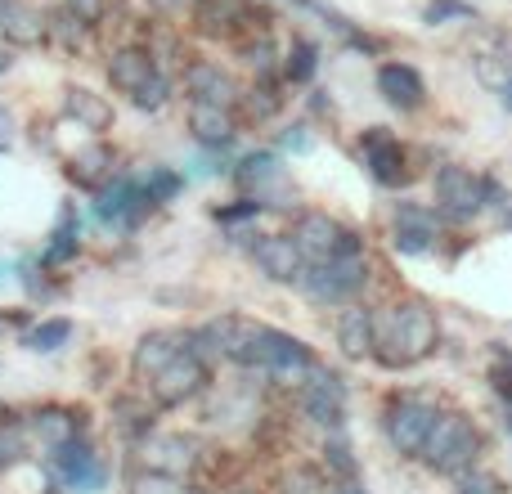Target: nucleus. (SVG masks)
<instances>
[{
  "mask_svg": "<svg viewBox=\"0 0 512 494\" xmlns=\"http://www.w3.org/2000/svg\"><path fill=\"white\" fill-rule=\"evenodd\" d=\"M274 108H279V95H274L270 86H265V90H252V99H248V113H252V117H270Z\"/></svg>",
  "mask_w": 512,
  "mask_h": 494,
  "instance_id": "obj_41",
  "label": "nucleus"
},
{
  "mask_svg": "<svg viewBox=\"0 0 512 494\" xmlns=\"http://www.w3.org/2000/svg\"><path fill=\"white\" fill-rule=\"evenodd\" d=\"M337 346L346 360H369L378 346V315L369 306H346L337 315Z\"/></svg>",
  "mask_w": 512,
  "mask_h": 494,
  "instance_id": "obj_16",
  "label": "nucleus"
},
{
  "mask_svg": "<svg viewBox=\"0 0 512 494\" xmlns=\"http://www.w3.org/2000/svg\"><path fill=\"white\" fill-rule=\"evenodd\" d=\"M333 494H369V486H360V481H337Z\"/></svg>",
  "mask_w": 512,
  "mask_h": 494,
  "instance_id": "obj_44",
  "label": "nucleus"
},
{
  "mask_svg": "<svg viewBox=\"0 0 512 494\" xmlns=\"http://www.w3.org/2000/svg\"><path fill=\"white\" fill-rule=\"evenodd\" d=\"M9 135H14V117H9V108L0 104V144H5Z\"/></svg>",
  "mask_w": 512,
  "mask_h": 494,
  "instance_id": "obj_43",
  "label": "nucleus"
},
{
  "mask_svg": "<svg viewBox=\"0 0 512 494\" xmlns=\"http://www.w3.org/2000/svg\"><path fill=\"white\" fill-rule=\"evenodd\" d=\"M126 494H194V486H189L185 477H167V472H131L126 477Z\"/></svg>",
  "mask_w": 512,
  "mask_h": 494,
  "instance_id": "obj_27",
  "label": "nucleus"
},
{
  "mask_svg": "<svg viewBox=\"0 0 512 494\" xmlns=\"http://www.w3.org/2000/svg\"><path fill=\"white\" fill-rule=\"evenodd\" d=\"M364 167H369V176L378 180V185H400V180L409 176L405 149H400V140L387 135L382 126H373V131L364 135Z\"/></svg>",
  "mask_w": 512,
  "mask_h": 494,
  "instance_id": "obj_15",
  "label": "nucleus"
},
{
  "mask_svg": "<svg viewBox=\"0 0 512 494\" xmlns=\"http://www.w3.org/2000/svg\"><path fill=\"white\" fill-rule=\"evenodd\" d=\"M68 176L77 180V185H108V176H113V153L104 149V144H90V149H81L77 158H72Z\"/></svg>",
  "mask_w": 512,
  "mask_h": 494,
  "instance_id": "obj_25",
  "label": "nucleus"
},
{
  "mask_svg": "<svg viewBox=\"0 0 512 494\" xmlns=\"http://www.w3.org/2000/svg\"><path fill=\"white\" fill-rule=\"evenodd\" d=\"M185 81H189L194 104H216V108H234V104H239V86H234V77H230V72H221L216 63H189Z\"/></svg>",
  "mask_w": 512,
  "mask_h": 494,
  "instance_id": "obj_20",
  "label": "nucleus"
},
{
  "mask_svg": "<svg viewBox=\"0 0 512 494\" xmlns=\"http://www.w3.org/2000/svg\"><path fill=\"white\" fill-rule=\"evenodd\" d=\"M328 468H333L342 481H355V459L346 445H328Z\"/></svg>",
  "mask_w": 512,
  "mask_h": 494,
  "instance_id": "obj_40",
  "label": "nucleus"
},
{
  "mask_svg": "<svg viewBox=\"0 0 512 494\" xmlns=\"http://www.w3.org/2000/svg\"><path fill=\"white\" fill-rule=\"evenodd\" d=\"M283 72H288V81H310V77H315V45H306V41L292 45Z\"/></svg>",
  "mask_w": 512,
  "mask_h": 494,
  "instance_id": "obj_34",
  "label": "nucleus"
},
{
  "mask_svg": "<svg viewBox=\"0 0 512 494\" xmlns=\"http://www.w3.org/2000/svg\"><path fill=\"white\" fill-rule=\"evenodd\" d=\"M436 207L450 221H472V216H481V207H490L486 180L472 176L468 167H441L436 171Z\"/></svg>",
  "mask_w": 512,
  "mask_h": 494,
  "instance_id": "obj_8",
  "label": "nucleus"
},
{
  "mask_svg": "<svg viewBox=\"0 0 512 494\" xmlns=\"http://www.w3.org/2000/svg\"><path fill=\"white\" fill-rule=\"evenodd\" d=\"M301 405L315 418L319 427H342L346 423V387L337 373L315 369L306 382H301Z\"/></svg>",
  "mask_w": 512,
  "mask_h": 494,
  "instance_id": "obj_11",
  "label": "nucleus"
},
{
  "mask_svg": "<svg viewBox=\"0 0 512 494\" xmlns=\"http://www.w3.org/2000/svg\"><path fill=\"white\" fill-rule=\"evenodd\" d=\"M189 131L207 149H230L234 144V108L216 104H189Z\"/></svg>",
  "mask_w": 512,
  "mask_h": 494,
  "instance_id": "obj_21",
  "label": "nucleus"
},
{
  "mask_svg": "<svg viewBox=\"0 0 512 494\" xmlns=\"http://www.w3.org/2000/svg\"><path fill=\"white\" fill-rule=\"evenodd\" d=\"M72 252H77V221H72V212H63L59 230L50 234V247H45V261H68Z\"/></svg>",
  "mask_w": 512,
  "mask_h": 494,
  "instance_id": "obj_31",
  "label": "nucleus"
},
{
  "mask_svg": "<svg viewBox=\"0 0 512 494\" xmlns=\"http://www.w3.org/2000/svg\"><path fill=\"white\" fill-rule=\"evenodd\" d=\"M477 454H481V432H477V423H472V418L436 414L432 436H427V445H423V454H418V459H423L432 472L463 477V472H472Z\"/></svg>",
  "mask_w": 512,
  "mask_h": 494,
  "instance_id": "obj_3",
  "label": "nucleus"
},
{
  "mask_svg": "<svg viewBox=\"0 0 512 494\" xmlns=\"http://www.w3.org/2000/svg\"><path fill=\"white\" fill-rule=\"evenodd\" d=\"M274 176H279V162H274L270 153H252L239 171V180H248V185H265V180H274Z\"/></svg>",
  "mask_w": 512,
  "mask_h": 494,
  "instance_id": "obj_36",
  "label": "nucleus"
},
{
  "mask_svg": "<svg viewBox=\"0 0 512 494\" xmlns=\"http://www.w3.org/2000/svg\"><path fill=\"white\" fill-rule=\"evenodd\" d=\"M72 9H77L86 23H99V14H104V0H68Z\"/></svg>",
  "mask_w": 512,
  "mask_h": 494,
  "instance_id": "obj_42",
  "label": "nucleus"
},
{
  "mask_svg": "<svg viewBox=\"0 0 512 494\" xmlns=\"http://www.w3.org/2000/svg\"><path fill=\"white\" fill-rule=\"evenodd\" d=\"M234 364H243V369H252V373H265V378H274V382H306L310 373L319 369L310 346L301 342V337L252 324V319H248V328H243V342H239Z\"/></svg>",
  "mask_w": 512,
  "mask_h": 494,
  "instance_id": "obj_2",
  "label": "nucleus"
},
{
  "mask_svg": "<svg viewBox=\"0 0 512 494\" xmlns=\"http://www.w3.org/2000/svg\"><path fill=\"white\" fill-rule=\"evenodd\" d=\"M180 185H185V180H180L176 171H167V167H149V180H144V194H149L153 203H171V198L180 194Z\"/></svg>",
  "mask_w": 512,
  "mask_h": 494,
  "instance_id": "obj_33",
  "label": "nucleus"
},
{
  "mask_svg": "<svg viewBox=\"0 0 512 494\" xmlns=\"http://www.w3.org/2000/svg\"><path fill=\"white\" fill-rule=\"evenodd\" d=\"M140 459L149 472H167V477H189L198 468V445L189 436L162 432V436H144L140 441Z\"/></svg>",
  "mask_w": 512,
  "mask_h": 494,
  "instance_id": "obj_10",
  "label": "nucleus"
},
{
  "mask_svg": "<svg viewBox=\"0 0 512 494\" xmlns=\"http://www.w3.org/2000/svg\"><path fill=\"white\" fill-rule=\"evenodd\" d=\"M68 113L77 117L86 131H104V126L113 122V108L99 95H90V90H68Z\"/></svg>",
  "mask_w": 512,
  "mask_h": 494,
  "instance_id": "obj_26",
  "label": "nucleus"
},
{
  "mask_svg": "<svg viewBox=\"0 0 512 494\" xmlns=\"http://www.w3.org/2000/svg\"><path fill=\"white\" fill-rule=\"evenodd\" d=\"M427 23H477V14H472V5H463V0H432V5L423 9Z\"/></svg>",
  "mask_w": 512,
  "mask_h": 494,
  "instance_id": "obj_32",
  "label": "nucleus"
},
{
  "mask_svg": "<svg viewBox=\"0 0 512 494\" xmlns=\"http://www.w3.org/2000/svg\"><path fill=\"white\" fill-rule=\"evenodd\" d=\"M5 5H9V0H0V9H5Z\"/></svg>",
  "mask_w": 512,
  "mask_h": 494,
  "instance_id": "obj_46",
  "label": "nucleus"
},
{
  "mask_svg": "<svg viewBox=\"0 0 512 494\" xmlns=\"http://www.w3.org/2000/svg\"><path fill=\"white\" fill-rule=\"evenodd\" d=\"M364 279H369V261H364V252H360V256H346V261L310 265L301 288H306L310 301H319V306H342V301H351L355 292L364 288Z\"/></svg>",
  "mask_w": 512,
  "mask_h": 494,
  "instance_id": "obj_6",
  "label": "nucleus"
},
{
  "mask_svg": "<svg viewBox=\"0 0 512 494\" xmlns=\"http://www.w3.org/2000/svg\"><path fill=\"white\" fill-rule=\"evenodd\" d=\"M167 90H171V86H167V77H162V72H158V77H153L149 86H144L140 95L131 99V104H135V108H144V113H158V108L167 104Z\"/></svg>",
  "mask_w": 512,
  "mask_h": 494,
  "instance_id": "obj_37",
  "label": "nucleus"
},
{
  "mask_svg": "<svg viewBox=\"0 0 512 494\" xmlns=\"http://www.w3.org/2000/svg\"><path fill=\"white\" fill-rule=\"evenodd\" d=\"M436 342H441V328H436L432 310L423 301H400V306L378 315L373 360L387 364V369H414L418 360H427L436 351Z\"/></svg>",
  "mask_w": 512,
  "mask_h": 494,
  "instance_id": "obj_1",
  "label": "nucleus"
},
{
  "mask_svg": "<svg viewBox=\"0 0 512 494\" xmlns=\"http://www.w3.org/2000/svg\"><path fill=\"white\" fill-rule=\"evenodd\" d=\"M180 351H189V333H180V328H153V333H144L140 346H135V355H131L135 382H144V387H149V382L158 378V373L167 369Z\"/></svg>",
  "mask_w": 512,
  "mask_h": 494,
  "instance_id": "obj_9",
  "label": "nucleus"
},
{
  "mask_svg": "<svg viewBox=\"0 0 512 494\" xmlns=\"http://www.w3.org/2000/svg\"><path fill=\"white\" fill-rule=\"evenodd\" d=\"M32 432L41 436L50 450H59V445L81 441V418L68 414V409H41V414L32 418Z\"/></svg>",
  "mask_w": 512,
  "mask_h": 494,
  "instance_id": "obj_24",
  "label": "nucleus"
},
{
  "mask_svg": "<svg viewBox=\"0 0 512 494\" xmlns=\"http://www.w3.org/2000/svg\"><path fill=\"white\" fill-rule=\"evenodd\" d=\"M279 494H333V486L324 481V472L310 468V463H297L279 477Z\"/></svg>",
  "mask_w": 512,
  "mask_h": 494,
  "instance_id": "obj_28",
  "label": "nucleus"
},
{
  "mask_svg": "<svg viewBox=\"0 0 512 494\" xmlns=\"http://www.w3.org/2000/svg\"><path fill=\"white\" fill-rule=\"evenodd\" d=\"M18 454H23V427H18V423H0V468H9Z\"/></svg>",
  "mask_w": 512,
  "mask_h": 494,
  "instance_id": "obj_38",
  "label": "nucleus"
},
{
  "mask_svg": "<svg viewBox=\"0 0 512 494\" xmlns=\"http://www.w3.org/2000/svg\"><path fill=\"white\" fill-rule=\"evenodd\" d=\"M207 378H212V373H207V360L194 351V346H189V351H180L176 360H171L167 369L149 382V396H153V405H158V409H180L185 400L203 396Z\"/></svg>",
  "mask_w": 512,
  "mask_h": 494,
  "instance_id": "obj_5",
  "label": "nucleus"
},
{
  "mask_svg": "<svg viewBox=\"0 0 512 494\" xmlns=\"http://www.w3.org/2000/svg\"><path fill=\"white\" fill-rule=\"evenodd\" d=\"M432 423H436V409L423 405V400H414V396H396V400L387 405V418H382L391 450L405 454V459L423 454L427 436H432Z\"/></svg>",
  "mask_w": 512,
  "mask_h": 494,
  "instance_id": "obj_7",
  "label": "nucleus"
},
{
  "mask_svg": "<svg viewBox=\"0 0 512 494\" xmlns=\"http://www.w3.org/2000/svg\"><path fill=\"white\" fill-rule=\"evenodd\" d=\"M68 337H72V324H68V319H45V324H36L32 333H27V351L50 355V351H59Z\"/></svg>",
  "mask_w": 512,
  "mask_h": 494,
  "instance_id": "obj_29",
  "label": "nucleus"
},
{
  "mask_svg": "<svg viewBox=\"0 0 512 494\" xmlns=\"http://www.w3.org/2000/svg\"><path fill=\"white\" fill-rule=\"evenodd\" d=\"M86 27H90V23H86V18H81L72 5L54 9V18H50V36H54V41H63L68 50H72V45L86 41Z\"/></svg>",
  "mask_w": 512,
  "mask_h": 494,
  "instance_id": "obj_30",
  "label": "nucleus"
},
{
  "mask_svg": "<svg viewBox=\"0 0 512 494\" xmlns=\"http://www.w3.org/2000/svg\"><path fill=\"white\" fill-rule=\"evenodd\" d=\"M158 77V63H153L149 50H135V45H126V50H117L113 59H108V81H113V90H122V95H140L149 81Z\"/></svg>",
  "mask_w": 512,
  "mask_h": 494,
  "instance_id": "obj_19",
  "label": "nucleus"
},
{
  "mask_svg": "<svg viewBox=\"0 0 512 494\" xmlns=\"http://www.w3.org/2000/svg\"><path fill=\"white\" fill-rule=\"evenodd\" d=\"M459 494H504V486H499V477H490V472H463L459 481Z\"/></svg>",
  "mask_w": 512,
  "mask_h": 494,
  "instance_id": "obj_39",
  "label": "nucleus"
},
{
  "mask_svg": "<svg viewBox=\"0 0 512 494\" xmlns=\"http://www.w3.org/2000/svg\"><path fill=\"white\" fill-rule=\"evenodd\" d=\"M378 90H382V99H387L391 108H400V113H414V108H423V99H427L423 77H418L409 63H382L378 68Z\"/></svg>",
  "mask_w": 512,
  "mask_h": 494,
  "instance_id": "obj_18",
  "label": "nucleus"
},
{
  "mask_svg": "<svg viewBox=\"0 0 512 494\" xmlns=\"http://www.w3.org/2000/svg\"><path fill=\"white\" fill-rule=\"evenodd\" d=\"M256 265H261L265 279L274 283H301L306 279V256H301V247L292 243V234H265V239H256L252 247Z\"/></svg>",
  "mask_w": 512,
  "mask_h": 494,
  "instance_id": "obj_12",
  "label": "nucleus"
},
{
  "mask_svg": "<svg viewBox=\"0 0 512 494\" xmlns=\"http://www.w3.org/2000/svg\"><path fill=\"white\" fill-rule=\"evenodd\" d=\"M292 243L301 247L306 265H328V261H346V256H360L364 243L355 239V230H346L337 216L328 212H301L292 225Z\"/></svg>",
  "mask_w": 512,
  "mask_h": 494,
  "instance_id": "obj_4",
  "label": "nucleus"
},
{
  "mask_svg": "<svg viewBox=\"0 0 512 494\" xmlns=\"http://www.w3.org/2000/svg\"><path fill=\"white\" fill-rule=\"evenodd\" d=\"M472 68L490 90H512V36L508 32L481 36L477 50H472Z\"/></svg>",
  "mask_w": 512,
  "mask_h": 494,
  "instance_id": "obj_17",
  "label": "nucleus"
},
{
  "mask_svg": "<svg viewBox=\"0 0 512 494\" xmlns=\"http://www.w3.org/2000/svg\"><path fill=\"white\" fill-rule=\"evenodd\" d=\"M436 247V234L432 230H405V225H396V252L405 256H427Z\"/></svg>",
  "mask_w": 512,
  "mask_h": 494,
  "instance_id": "obj_35",
  "label": "nucleus"
},
{
  "mask_svg": "<svg viewBox=\"0 0 512 494\" xmlns=\"http://www.w3.org/2000/svg\"><path fill=\"white\" fill-rule=\"evenodd\" d=\"M149 207H153V198L144 194V185H135V180H126V176H117L113 185H104L95 198V216L104 225H135Z\"/></svg>",
  "mask_w": 512,
  "mask_h": 494,
  "instance_id": "obj_14",
  "label": "nucleus"
},
{
  "mask_svg": "<svg viewBox=\"0 0 512 494\" xmlns=\"http://www.w3.org/2000/svg\"><path fill=\"white\" fill-rule=\"evenodd\" d=\"M50 463H54V472H59L63 486L77 490V494H95L99 486H104V463H99V454L90 450L86 441L59 445Z\"/></svg>",
  "mask_w": 512,
  "mask_h": 494,
  "instance_id": "obj_13",
  "label": "nucleus"
},
{
  "mask_svg": "<svg viewBox=\"0 0 512 494\" xmlns=\"http://www.w3.org/2000/svg\"><path fill=\"white\" fill-rule=\"evenodd\" d=\"M198 27H203L207 36H234V32H243V27H256L252 5H243V0H203V5H198Z\"/></svg>",
  "mask_w": 512,
  "mask_h": 494,
  "instance_id": "obj_22",
  "label": "nucleus"
},
{
  "mask_svg": "<svg viewBox=\"0 0 512 494\" xmlns=\"http://www.w3.org/2000/svg\"><path fill=\"white\" fill-rule=\"evenodd\" d=\"M508 427H512V400H508Z\"/></svg>",
  "mask_w": 512,
  "mask_h": 494,
  "instance_id": "obj_45",
  "label": "nucleus"
},
{
  "mask_svg": "<svg viewBox=\"0 0 512 494\" xmlns=\"http://www.w3.org/2000/svg\"><path fill=\"white\" fill-rule=\"evenodd\" d=\"M0 32H5L9 45H36V41H45V36H50V23H45L32 5L9 0V5L0 9Z\"/></svg>",
  "mask_w": 512,
  "mask_h": 494,
  "instance_id": "obj_23",
  "label": "nucleus"
}]
</instances>
